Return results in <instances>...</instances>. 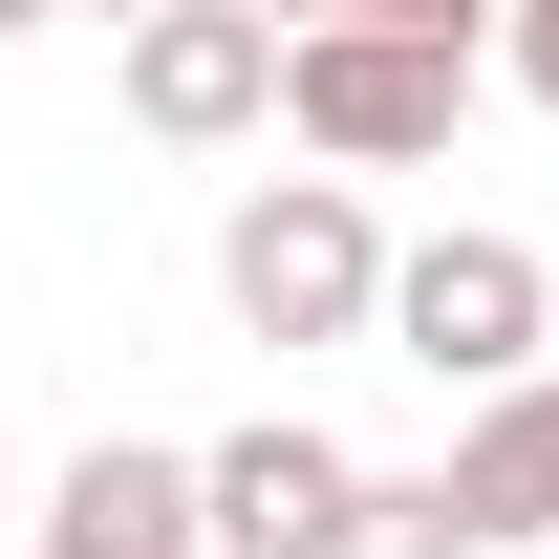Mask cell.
Returning <instances> with one entry per match:
<instances>
[{"label":"cell","mask_w":559,"mask_h":559,"mask_svg":"<svg viewBox=\"0 0 559 559\" xmlns=\"http://www.w3.org/2000/svg\"><path fill=\"white\" fill-rule=\"evenodd\" d=\"M430 495H452V538H474V559L559 538V366H538V388H495V409L452 430V474H430Z\"/></svg>","instance_id":"obj_6"},{"label":"cell","mask_w":559,"mask_h":559,"mask_svg":"<svg viewBox=\"0 0 559 559\" xmlns=\"http://www.w3.org/2000/svg\"><path fill=\"white\" fill-rule=\"evenodd\" d=\"M215 301H237L259 345H366V323H388V237H366V194H323V173L237 194V215H215Z\"/></svg>","instance_id":"obj_2"},{"label":"cell","mask_w":559,"mask_h":559,"mask_svg":"<svg viewBox=\"0 0 559 559\" xmlns=\"http://www.w3.org/2000/svg\"><path fill=\"white\" fill-rule=\"evenodd\" d=\"M474 108V22L452 0H388V22H280V130L323 151V194L345 173H430Z\"/></svg>","instance_id":"obj_1"},{"label":"cell","mask_w":559,"mask_h":559,"mask_svg":"<svg viewBox=\"0 0 559 559\" xmlns=\"http://www.w3.org/2000/svg\"><path fill=\"white\" fill-rule=\"evenodd\" d=\"M323 559H474V538H452V495H430V474H366Z\"/></svg>","instance_id":"obj_8"},{"label":"cell","mask_w":559,"mask_h":559,"mask_svg":"<svg viewBox=\"0 0 559 559\" xmlns=\"http://www.w3.org/2000/svg\"><path fill=\"white\" fill-rule=\"evenodd\" d=\"M388 345L430 366V388H538V345H559V280H538V237H409L388 259Z\"/></svg>","instance_id":"obj_3"},{"label":"cell","mask_w":559,"mask_h":559,"mask_svg":"<svg viewBox=\"0 0 559 559\" xmlns=\"http://www.w3.org/2000/svg\"><path fill=\"white\" fill-rule=\"evenodd\" d=\"M280 108V0H151L130 22V130L215 151V130H259Z\"/></svg>","instance_id":"obj_5"},{"label":"cell","mask_w":559,"mask_h":559,"mask_svg":"<svg viewBox=\"0 0 559 559\" xmlns=\"http://www.w3.org/2000/svg\"><path fill=\"white\" fill-rule=\"evenodd\" d=\"M345 495H366V452L323 409H259V430H215L194 452V559H323L345 538Z\"/></svg>","instance_id":"obj_4"},{"label":"cell","mask_w":559,"mask_h":559,"mask_svg":"<svg viewBox=\"0 0 559 559\" xmlns=\"http://www.w3.org/2000/svg\"><path fill=\"white\" fill-rule=\"evenodd\" d=\"M516 86H538V108H559V0H538V22H516Z\"/></svg>","instance_id":"obj_9"},{"label":"cell","mask_w":559,"mask_h":559,"mask_svg":"<svg viewBox=\"0 0 559 559\" xmlns=\"http://www.w3.org/2000/svg\"><path fill=\"white\" fill-rule=\"evenodd\" d=\"M44 559H194V452L86 430V452H66V495H44Z\"/></svg>","instance_id":"obj_7"}]
</instances>
